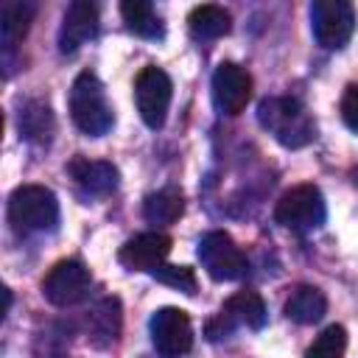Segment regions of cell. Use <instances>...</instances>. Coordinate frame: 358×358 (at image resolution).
Returning a JSON list of instances; mask_svg holds the SVG:
<instances>
[{
  "instance_id": "1",
  "label": "cell",
  "mask_w": 358,
  "mask_h": 358,
  "mask_svg": "<svg viewBox=\"0 0 358 358\" xmlns=\"http://www.w3.org/2000/svg\"><path fill=\"white\" fill-rule=\"evenodd\" d=\"M257 123L285 148H302L316 137V123L308 109L288 95L263 98L257 106Z\"/></svg>"
},
{
  "instance_id": "2",
  "label": "cell",
  "mask_w": 358,
  "mask_h": 358,
  "mask_svg": "<svg viewBox=\"0 0 358 358\" xmlns=\"http://www.w3.org/2000/svg\"><path fill=\"white\" fill-rule=\"evenodd\" d=\"M67 106H70V117L78 126V131H84L90 137H103L115 123V112L106 101L103 84L90 70L76 76V81L70 87Z\"/></svg>"
},
{
  "instance_id": "3",
  "label": "cell",
  "mask_w": 358,
  "mask_h": 358,
  "mask_svg": "<svg viewBox=\"0 0 358 358\" xmlns=\"http://www.w3.org/2000/svg\"><path fill=\"white\" fill-rule=\"evenodd\" d=\"M59 221L56 193L45 185H20L8 196V224L20 235H34L53 229Z\"/></svg>"
},
{
  "instance_id": "4",
  "label": "cell",
  "mask_w": 358,
  "mask_h": 358,
  "mask_svg": "<svg viewBox=\"0 0 358 358\" xmlns=\"http://www.w3.org/2000/svg\"><path fill=\"white\" fill-rule=\"evenodd\" d=\"M327 218L324 196L316 185H296L285 190L274 207V221L294 229V232H310L319 229Z\"/></svg>"
},
{
  "instance_id": "5",
  "label": "cell",
  "mask_w": 358,
  "mask_h": 358,
  "mask_svg": "<svg viewBox=\"0 0 358 358\" xmlns=\"http://www.w3.org/2000/svg\"><path fill=\"white\" fill-rule=\"evenodd\" d=\"M171 95H173V84H171V78L162 67L148 64L137 73V78H134V103H137V112H140V117L148 129H159L165 123Z\"/></svg>"
},
{
  "instance_id": "6",
  "label": "cell",
  "mask_w": 358,
  "mask_h": 358,
  "mask_svg": "<svg viewBox=\"0 0 358 358\" xmlns=\"http://www.w3.org/2000/svg\"><path fill=\"white\" fill-rule=\"evenodd\" d=\"M199 260H201V268L218 282L241 280L249 268L241 246L221 229H213L199 241Z\"/></svg>"
},
{
  "instance_id": "7",
  "label": "cell",
  "mask_w": 358,
  "mask_h": 358,
  "mask_svg": "<svg viewBox=\"0 0 358 358\" xmlns=\"http://www.w3.org/2000/svg\"><path fill=\"white\" fill-rule=\"evenodd\" d=\"M355 28V11L344 0H313L310 3V31L313 39L327 48L338 50L350 42Z\"/></svg>"
},
{
  "instance_id": "8",
  "label": "cell",
  "mask_w": 358,
  "mask_h": 358,
  "mask_svg": "<svg viewBox=\"0 0 358 358\" xmlns=\"http://www.w3.org/2000/svg\"><path fill=\"white\" fill-rule=\"evenodd\" d=\"M90 285H92V274L81 260H59L42 280V294L50 305L67 308L81 302Z\"/></svg>"
},
{
  "instance_id": "9",
  "label": "cell",
  "mask_w": 358,
  "mask_h": 358,
  "mask_svg": "<svg viewBox=\"0 0 358 358\" xmlns=\"http://www.w3.org/2000/svg\"><path fill=\"white\" fill-rule=\"evenodd\" d=\"M148 330H151V344L157 347V352L168 358L185 355L193 347V324L182 308H159L151 316Z\"/></svg>"
},
{
  "instance_id": "10",
  "label": "cell",
  "mask_w": 358,
  "mask_h": 358,
  "mask_svg": "<svg viewBox=\"0 0 358 358\" xmlns=\"http://www.w3.org/2000/svg\"><path fill=\"white\" fill-rule=\"evenodd\" d=\"M252 98V76L235 64L221 62L213 73V103L221 115H241Z\"/></svg>"
},
{
  "instance_id": "11",
  "label": "cell",
  "mask_w": 358,
  "mask_h": 358,
  "mask_svg": "<svg viewBox=\"0 0 358 358\" xmlns=\"http://www.w3.org/2000/svg\"><path fill=\"white\" fill-rule=\"evenodd\" d=\"M98 34V6L90 0H76L67 6L59 28V50L76 53L84 42Z\"/></svg>"
},
{
  "instance_id": "12",
  "label": "cell",
  "mask_w": 358,
  "mask_h": 358,
  "mask_svg": "<svg viewBox=\"0 0 358 358\" xmlns=\"http://www.w3.org/2000/svg\"><path fill=\"white\" fill-rule=\"evenodd\" d=\"M171 252V238L162 232H143L134 235L131 241H126L117 252L120 266H126L129 271H154L157 266H162V260Z\"/></svg>"
},
{
  "instance_id": "13",
  "label": "cell",
  "mask_w": 358,
  "mask_h": 358,
  "mask_svg": "<svg viewBox=\"0 0 358 358\" xmlns=\"http://www.w3.org/2000/svg\"><path fill=\"white\" fill-rule=\"evenodd\" d=\"M67 173L90 196H106L117 187V168L106 159H87L78 154L67 162Z\"/></svg>"
},
{
  "instance_id": "14",
  "label": "cell",
  "mask_w": 358,
  "mask_h": 358,
  "mask_svg": "<svg viewBox=\"0 0 358 358\" xmlns=\"http://www.w3.org/2000/svg\"><path fill=\"white\" fill-rule=\"evenodd\" d=\"M324 310H327V299L313 285H296L285 302V316L296 324H313L324 316Z\"/></svg>"
},
{
  "instance_id": "15",
  "label": "cell",
  "mask_w": 358,
  "mask_h": 358,
  "mask_svg": "<svg viewBox=\"0 0 358 358\" xmlns=\"http://www.w3.org/2000/svg\"><path fill=\"white\" fill-rule=\"evenodd\" d=\"M221 313L229 316L235 322V327L238 324H246L249 330H260L266 324V316H268L266 313V302L260 299L257 291H238V294H232L224 302Z\"/></svg>"
},
{
  "instance_id": "16",
  "label": "cell",
  "mask_w": 358,
  "mask_h": 358,
  "mask_svg": "<svg viewBox=\"0 0 358 358\" xmlns=\"http://www.w3.org/2000/svg\"><path fill=\"white\" fill-rule=\"evenodd\" d=\"M90 338L98 344V347H106L117 338L120 333V299L117 296H106L101 299L92 310H90Z\"/></svg>"
},
{
  "instance_id": "17",
  "label": "cell",
  "mask_w": 358,
  "mask_h": 358,
  "mask_svg": "<svg viewBox=\"0 0 358 358\" xmlns=\"http://www.w3.org/2000/svg\"><path fill=\"white\" fill-rule=\"evenodd\" d=\"M187 25H190V34L199 36V39H218V36L229 34L232 17H229V11L224 6L204 3V6H196L187 14Z\"/></svg>"
},
{
  "instance_id": "18",
  "label": "cell",
  "mask_w": 358,
  "mask_h": 358,
  "mask_svg": "<svg viewBox=\"0 0 358 358\" xmlns=\"http://www.w3.org/2000/svg\"><path fill=\"white\" fill-rule=\"evenodd\" d=\"M53 112L45 101H28L22 109H20V134L28 140V143H36V145H45L50 137H53Z\"/></svg>"
},
{
  "instance_id": "19",
  "label": "cell",
  "mask_w": 358,
  "mask_h": 358,
  "mask_svg": "<svg viewBox=\"0 0 358 358\" xmlns=\"http://www.w3.org/2000/svg\"><path fill=\"white\" fill-rule=\"evenodd\" d=\"M31 20H34V6L31 3H6L3 11H0V39H3V48L6 50H14L28 28H31Z\"/></svg>"
},
{
  "instance_id": "20",
  "label": "cell",
  "mask_w": 358,
  "mask_h": 358,
  "mask_svg": "<svg viewBox=\"0 0 358 358\" xmlns=\"http://www.w3.org/2000/svg\"><path fill=\"white\" fill-rule=\"evenodd\" d=\"M185 210V199L179 187H162L143 201V218L148 224H173Z\"/></svg>"
},
{
  "instance_id": "21",
  "label": "cell",
  "mask_w": 358,
  "mask_h": 358,
  "mask_svg": "<svg viewBox=\"0 0 358 358\" xmlns=\"http://www.w3.org/2000/svg\"><path fill=\"white\" fill-rule=\"evenodd\" d=\"M120 14H123V22L131 34L143 36V39H159L162 36V22L154 11L151 3L145 0H126L120 3Z\"/></svg>"
},
{
  "instance_id": "22",
  "label": "cell",
  "mask_w": 358,
  "mask_h": 358,
  "mask_svg": "<svg viewBox=\"0 0 358 358\" xmlns=\"http://www.w3.org/2000/svg\"><path fill=\"white\" fill-rule=\"evenodd\" d=\"M344 350H347V330L341 324H330L313 338L305 358H344Z\"/></svg>"
},
{
  "instance_id": "23",
  "label": "cell",
  "mask_w": 358,
  "mask_h": 358,
  "mask_svg": "<svg viewBox=\"0 0 358 358\" xmlns=\"http://www.w3.org/2000/svg\"><path fill=\"white\" fill-rule=\"evenodd\" d=\"M154 280L171 285V288H179L185 294H196V271L190 266H157L154 271Z\"/></svg>"
},
{
  "instance_id": "24",
  "label": "cell",
  "mask_w": 358,
  "mask_h": 358,
  "mask_svg": "<svg viewBox=\"0 0 358 358\" xmlns=\"http://www.w3.org/2000/svg\"><path fill=\"white\" fill-rule=\"evenodd\" d=\"M341 120L347 123V129L358 131V84H350L341 95Z\"/></svg>"
}]
</instances>
